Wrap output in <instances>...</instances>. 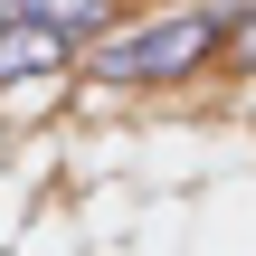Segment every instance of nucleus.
I'll use <instances>...</instances> for the list:
<instances>
[{
    "mask_svg": "<svg viewBox=\"0 0 256 256\" xmlns=\"http://www.w3.org/2000/svg\"><path fill=\"white\" fill-rule=\"evenodd\" d=\"M28 19H48V28H66L76 48H95V38L124 19V0H28Z\"/></svg>",
    "mask_w": 256,
    "mask_h": 256,
    "instance_id": "7ed1b4c3",
    "label": "nucleus"
},
{
    "mask_svg": "<svg viewBox=\"0 0 256 256\" xmlns=\"http://www.w3.org/2000/svg\"><path fill=\"white\" fill-rule=\"evenodd\" d=\"M10 19H28V0H0V28H10Z\"/></svg>",
    "mask_w": 256,
    "mask_h": 256,
    "instance_id": "39448f33",
    "label": "nucleus"
},
{
    "mask_svg": "<svg viewBox=\"0 0 256 256\" xmlns=\"http://www.w3.org/2000/svg\"><path fill=\"white\" fill-rule=\"evenodd\" d=\"M218 76H256V0L238 10V28H228V57H218Z\"/></svg>",
    "mask_w": 256,
    "mask_h": 256,
    "instance_id": "20e7f679",
    "label": "nucleus"
},
{
    "mask_svg": "<svg viewBox=\"0 0 256 256\" xmlns=\"http://www.w3.org/2000/svg\"><path fill=\"white\" fill-rule=\"evenodd\" d=\"M76 76H86V48L66 28H48V19H10L0 28V95H19V86H76Z\"/></svg>",
    "mask_w": 256,
    "mask_h": 256,
    "instance_id": "f03ea898",
    "label": "nucleus"
},
{
    "mask_svg": "<svg viewBox=\"0 0 256 256\" xmlns=\"http://www.w3.org/2000/svg\"><path fill=\"white\" fill-rule=\"evenodd\" d=\"M238 10L247 0H180V10H152L133 28L114 19L86 48V86H104V95H190L200 76H218Z\"/></svg>",
    "mask_w": 256,
    "mask_h": 256,
    "instance_id": "f257e3e1",
    "label": "nucleus"
}]
</instances>
